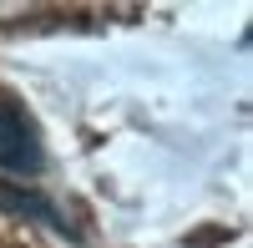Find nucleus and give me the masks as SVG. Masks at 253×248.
<instances>
[{
	"instance_id": "f257e3e1",
	"label": "nucleus",
	"mask_w": 253,
	"mask_h": 248,
	"mask_svg": "<svg viewBox=\"0 0 253 248\" xmlns=\"http://www.w3.org/2000/svg\"><path fill=\"white\" fill-rule=\"evenodd\" d=\"M0 167H10V172H41L46 167L41 137L15 101H0Z\"/></svg>"
}]
</instances>
